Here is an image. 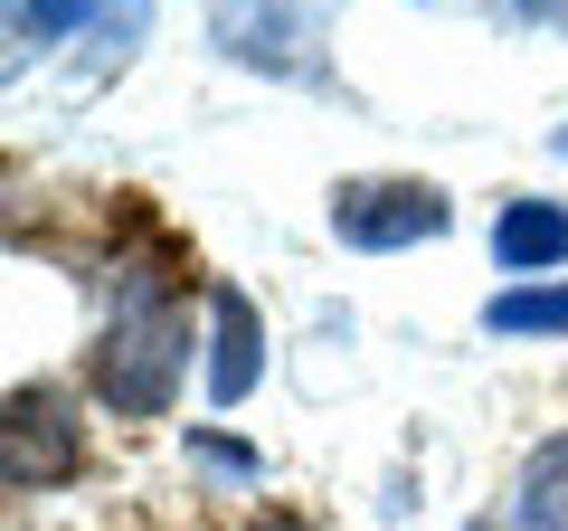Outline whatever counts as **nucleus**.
<instances>
[{
    "label": "nucleus",
    "instance_id": "nucleus-1",
    "mask_svg": "<svg viewBox=\"0 0 568 531\" xmlns=\"http://www.w3.org/2000/svg\"><path fill=\"white\" fill-rule=\"evenodd\" d=\"M190 370V257L152 247V257H114V294L85 342V389L104 418H162L171 389Z\"/></svg>",
    "mask_w": 568,
    "mask_h": 531
},
{
    "label": "nucleus",
    "instance_id": "nucleus-2",
    "mask_svg": "<svg viewBox=\"0 0 568 531\" xmlns=\"http://www.w3.org/2000/svg\"><path fill=\"white\" fill-rule=\"evenodd\" d=\"M446 219H455V200L436 181H342V190H332V238L361 247V257L446 238Z\"/></svg>",
    "mask_w": 568,
    "mask_h": 531
},
{
    "label": "nucleus",
    "instance_id": "nucleus-3",
    "mask_svg": "<svg viewBox=\"0 0 568 531\" xmlns=\"http://www.w3.org/2000/svg\"><path fill=\"white\" fill-rule=\"evenodd\" d=\"M0 465H10V493H58V484L85 474V437H77V418H67V389H10Z\"/></svg>",
    "mask_w": 568,
    "mask_h": 531
},
{
    "label": "nucleus",
    "instance_id": "nucleus-4",
    "mask_svg": "<svg viewBox=\"0 0 568 531\" xmlns=\"http://www.w3.org/2000/svg\"><path fill=\"white\" fill-rule=\"evenodd\" d=\"M256 370H265L256 304H246L237 285H209V399H219V409H237L246 389H256Z\"/></svg>",
    "mask_w": 568,
    "mask_h": 531
},
{
    "label": "nucleus",
    "instance_id": "nucleus-5",
    "mask_svg": "<svg viewBox=\"0 0 568 531\" xmlns=\"http://www.w3.org/2000/svg\"><path fill=\"white\" fill-rule=\"evenodd\" d=\"M493 266L503 275H549V266H568V200H511L503 219H493Z\"/></svg>",
    "mask_w": 568,
    "mask_h": 531
},
{
    "label": "nucleus",
    "instance_id": "nucleus-6",
    "mask_svg": "<svg viewBox=\"0 0 568 531\" xmlns=\"http://www.w3.org/2000/svg\"><path fill=\"white\" fill-rule=\"evenodd\" d=\"M284 20H294L284 0H219V48L246 58V67H275V77H304L313 58L284 39Z\"/></svg>",
    "mask_w": 568,
    "mask_h": 531
},
{
    "label": "nucleus",
    "instance_id": "nucleus-7",
    "mask_svg": "<svg viewBox=\"0 0 568 531\" xmlns=\"http://www.w3.org/2000/svg\"><path fill=\"white\" fill-rule=\"evenodd\" d=\"M511 522L521 531H568V428L521 455V474H511Z\"/></svg>",
    "mask_w": 568,
    "mask_h": 531
},
{
    "label": "nucleus",
    "instance_id": "nucleus-8",
    "mask_svg": "<svg viewBox=\"0 0 568 531\" xmlns=\"http://www.w3.org/2000/svg\"><path fill=\"white\" fill-rule=\"evenodd\" d=\"M484 332L503 342H530V332H568V285H511L484 304Z\"/></svg>",
    "mask_w": 568,
    "mask_h": 531
},
{
    "label": "nucleus",
    "instance_id": "nucleus-9",
    "mask_svg": "<svg viewBox=\"0 0 568 531\" xmlns=\"http://www.w3.org/2000/svg\"><path fill=\"white\" fill-rule=\"evenodd\" d=\"M104 0H10V39L20 48H58L77 20H95Z\"/></svg>",
    "mask_w": 568,
    "mask_h": 531
},
{
    "label": "nucleus",
    "instance_id": "nucleus-10",
    "mask_svg": "<svg viewBox=\"0 0 568 531\" xmlns=\"http://www.w3.org/2000/svg\"><path fill=\"white\" fill-rule=\"evenodd\" d=\"M190 455H200V465H219V474H265V455L237 447V437H190Z\"/></svg>",
    "mask_w": 568,
    "mask_h": 531
},
{
    "label": "nucleus",
    "instance_id": "nucleus-11",
    "mask_svg": "<svg viewBox=\"0 0 568 531\" xmlns=\"http://www.w3.org/2000/svg\"><path fill=\"white\" fill-rule=\"evenodd\" d=\"M237 531H313V522H294V512H246Z\"/></svg>",
    "mask_w": 568,
    "mask_h": 531
},
{
    "label": "nucleus",
    "instance_id": "nucleus-12",
    "mask_svg": "<svg viewBox=\"0 0 568 531\" xmlns=\"http://www.w3.org/2000/svg\"><path fill=\"white\" fill-rule=\"evenodd\" d=\"M493 10H503V20H540L549 0H493Z\"/></svg>",
    "mask_w": 568,
    "mask_h": 531
},
{
    "label": "nucleus",
    "instance_id": "nucleus-13",
    "mask_svg": "<svg viewBox=\"0 0 568 531\" xmlns=\"http://www.w3.org/2000/svg\"><path fill=\"white\" fill-rule=\"evenodd\" d=\"M549 10H559V29H568V0H549Z\"/></svg>",
    "mask_w": 568,
    "mask_h": 531
}]
</instances>
